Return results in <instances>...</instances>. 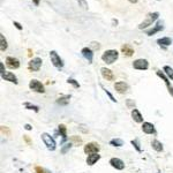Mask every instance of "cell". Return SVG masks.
Wrapping results in <instances>:
<instances>
[{"label":"cell","instance_id":"cell-1","mask_svg":"<svg viewBox=\"0 0 173 173\" xmlns=\"http://www.w3.org/2000/svg\"><path fill=\"white\" fill-rule=\"evenodd\" d=\"M118 58H119V52L117 50H108L102 54V60L108 65H111L114 61H117Z\"/></svg>","mask_w":173,"mask_h":173},{"label":"cell","instance_id":"cell-2","mask_svg":"<svg viewBox=\"0 0 173 173\" xmlns=\"http://www.w3.org/2000/svg\"><path fill=\"white\" fill-rule=\"evenodd\" d=\"M159 16V13L158 12H154V13H149L146 16V19L143 20V22H141L140 24H138V29H146L148 28L149 26H152V23L158 19Z\"/></svg>","mask_w":173,"mask_h":173},{"label":"cell","instance_id":"cell-3","mask_svg":"<svg viewBox=\"0 0 173 173\" xmlns=\"http://www.w3.org/2000/svg\"><path fill=\"white\" fill-rule=\"evenodd\" d=\"M40 136H42V140H43L44 144L46 146V148H48L49 150H50V151H54L57 148V143H56V141H54V138L52 137L50 134H48V133H43Z\"/></svg>","mask_w":173,"mask_h":173},{"label":"cell","instance_id":"cell-4","mask_svg":"<svg viewBox=\"0 0 173 173\" xmlns=\"http://www.w3.org/2000/svg\"><path fill=\"white\" fill-rule=\"evenodd\" d=\"M50 59H51L52 65L54 66L57 69H62L64 67V62H62V59L60 58V56L57 53V51H51L50 52Z\"/></svg>","mask_w":173,"mask_h":173},{"label":"cell","instance_id":"cell-5","mask_svg":"<svg viewBox=\"0 0 173 173\" xmlns=\"http://www.w3.org/2000/svg\"><path fill=\"white\" fill-rule=\"evenodd\" d=\"M100 150V147L99 144L97 142H89L86 143V146H84V148H83V151H84V154H86V155H91V154H98Z\"/></svg>","mask_w":173,"mask_h":173},{"label":"cell","instance_id":"cell-6","mask_svg":"<svg viewBox=\"0 0 173 173\" xmlns=\"http://www.w3.org/2000/svg\"><path fill=\"white\" fill-rule=\"evenodd\" d=\"M29 89L35 92H38V94H44L45 92V88H44L43 83L39 82L38 80L32 78L30 82H29Z\"/></svg>","mask_w":173,"mask_h":173},{"label":"cell","instance_id":"cell-7","mask_svg":"<svg viewBox=\"0 0 173 173\" xmlns=\"http://www.w3.org/2000/svg\"><path fill=\"white\" fill-rule=\"evenodd\" d=\"M42 64H43V60L40 58H32L28 64V68L31 72H38L42 67Z\"/></svg>","mask_w":173,"mask_h":173},{"label":"cell","instance_id":"cell-8","mask_svg":"<svg viewBox=\"0 0 173 173\" xmlns=\"http://www.w3.org/2000/svg\"><path fill=\"white\" fill-rule=\"evenodd\" d=\"M133 67L137 70H147L149 68V61L147 59H136L133 61Z\"/></svg>","mask_w":173,"mask_h":173},{"label":"cell","instance_id":"cell-9","mask_svg":"<svg viewBox=\"0 0 173 173\" xmlns=\"http://www.w3.org/2000/svg\"><path fill=\"white\" fill-rule=\"evenodd\" d=\"M108 164L111 165L113 169L119 170V171H122V170L125 169V163H124V160L120 159V158H117V157L111 158L110 162H108Z\"/></svg>","mask_w":173,"mask_h":173},{"label":"cell","instance_id":"cell-10","mask_svg":"<svg viewBox=\"0 0 173 173\" xmlns=\"http://www.w3.org/2000/svg\"><path fill=\"white\" fill-rule=\"evenodd\" d=\"M128 84L126 82H124V81H118V82L114 83V90L117 91L118 94H125V92H127L128 91Z\"/></svg>","mask_w":173,"mask_h":173},{"label":"cell","instance_id":"cell-11","mask_svg":"<svg viewBox=\"0 0 173 173\" xmlns=\"http://www.w3.org/2000/svg\"><path fill=\"white\" fill-rule=\"evenodd\" d=\"M156 74H157V76H159V78L165 82V84H166V86H167V89H169V92L171 94V96L173 97V86H171V83H170V81H169L170 78H167V76L165 75L164 72H162V70H157V72H156Z\"/></svg>","mask_w":173,"mask_h":173},{"label":"cell","instance_id":"cell-12","mask_svg":"<svg viewBox=\"0 0 173 173\" xmlns=\"http://www.w3.org/2000/svg\"><path fill=\"white\" fill-rule=\"evenodd\" d=\"M142 132L148 135H152V134H156V128L155 126H154V124L146 121V122L142 124Z\"/></svg>","mask_w":173,"mask_h":173},{"label":"cell","instance_id":"cell-13","mask_svg":"<svg viewBox=\"0 0 173 173\" xmlns=\"http://www.w3.org/2000/svg\"><path fill=\"white\" fill-rule=\"evenodd\" d=\"M6 65L11 69H17L20 67V60L14 57H7L6 58Z\"/></svg>","mask_w":173,"mask_h":173},{"label":"cell","instance_id":"cell-14","mask_svg":"<svg viewBox=\"0 0 173 173\" xmlns=\"http://www.w3.org/2000/svg\"><path fill=\"white\" fill-rule=\"evenodd\" d=\"M100 74L106 81H113L114 80V74L111 69L106 68V67H102L100 68Z\"/></svg>","mask_w":173,"mask_h":173},{"label":"cell","instance_id":"cell-15","mask_svg":"<svg viewBox=\"0 0 173 173\" xmlns=\"http://www.w3.org/2000/svg\"><path fill=\"white\" fill-rule=\"evenodd\" d=\"M162 30H164V23H163V21H158L156 23V26H154L152 29L147 31V35L148 36H154L155 34H157V32H159Z\"/></svg>","mask_w":173,"mask_h":173},{"label":"cell","instance_id":"cell-16","mask_svg":"<svg viewBox=\"0 0 173 173\" xmlns=\"http://www.w3.org/2000/svg\"><path fill=\"white\" fill-rule=\"evenodd\" d=\"M81 54L83 56V58H86L89 62H92L94 60V50L90 48H83L81 50Z\"/></svg>","mask_w":173,"mask_h":173},{"label":"cell","instance_id":"cell-17","mask_svg":"<svg viewBox=\"0 0 173 173\" xmlns=\"http://www.w3.org/2000/svg\"><path fill=\"white\" fill-rule=\"evenodd\" d=\"M1 78L5 80V81L14 83V84H17V78L12 72H5L4 74H1Z\"/></svg>","mask_w":173,"mask_h":173},{"label":"cell","instance_id":"cell-18","mask_svg":"<svg viewBox=\"0 0 173 173\" xmlns=\"http://www.w3.org/2000/svg\"><path fill=\"white\" fill-rule=\"evenodd\" d=\"M99 159H100L99 154H91V155H88V157H86V165L92 166V165H95Z\"/></svg>","mask_w":173,"mask_h":173},{"label":"cell","instance_id":"cell-19","mask_svg":"<svg viewBox=\"0 0 173 173\" xmlns=\"http://www.w3.org/2000/svg\"><path fill=\"white\" fill-rule=\"evenodd\" d=\"M130 114H132V118H133V120H134L135 122H137V124H143V116L141 114V112L138 111L137 108H133Z\"/></svg>","mask_w":173,"mask_h":173},{"label":"cell","instance_id":"cell-20","mask_svg":"<svg viewBox=\"0 0 173 173\" xmlns=\"http://www.w3.org/2000/svg\"><path fill=\"white\" fill-rule=\"evenodd\" d=\"M157 44L159 45L160 48L166 49L167 46H170L172 44V39L170 38V37H162V38L157 39Z\"/></svg>","mask_w":173,"mask_h":173},{"label":"cell","instance_id":"cell-21","mask_svg":"<svg viewBox=\"0 0 173 173\" xmlns=\"http://www.w3.org/2000/svg\"><path fill=\"white\" fill-rule=\"evenodd\" d=\"M121 52L124 53V56L132 57L134 54V49L132 48V45H129V44H125L121 46Z\"/></svg>","mask_w":173,"mask_h":173},{"label":"cell","instance_id":"cell-22","mask_svg":"<svg viewBox=\"0 0 173 173\" xmlns=\"http://www.w3.org/2000/svg\"><path fill=\"white\" fill-rule=\"evenodd\" d=\"M58 130H59L61 137H62L61 144H65V142L67 141V128H66V126L64 124H60V125L58 126Z\"/></svg>","mask_w":173,"mask_h":173},{"label":"cell","instance_id":"cell-23","mask_svg":"<svg viewBox=\"0 0 173 173\" xmlns=\"http://www.w3.org/2000/svg\"><path fill=\"white\" fill-rule=\"evenodd\" d=\"M151 147H152V149H154L155 151H157V152H162L163 150H164L163 143L160 142V141H158V140H152Z\"/></svg>","mask_w":173,"mask_h":173},{"label":"cell","instance_id":"cell-24","mask_svg":"<svg viewBox=\"0 0 173 173\" xmlns=\"http://www.w3.org/2000/svg\"><path fill=\"white\" fill-rule=\"evenodd\" d=\"M69 100H70V95H65V96H60L56 102H57V104H59V105L66 106V105L69 104Z\"/></svg>","mask_w":173,"mask_h":173},{"label":"cell","instance_id":"cell-25","mask_svg":"<svg viewBox=\"0 0 173 173\" xmlns=\"http://www.w3.org/2000/svg\"><path fill=\"white\" fill-rule=\"evenodd\" d=\"M7 48H8V44H7V40H6V38H5V36L2 34H0V50H1V52H4L7 50Z\"/></svg>","mask_w":173,"mask_h":173},{"label":"cell","instance_id":"cell-26","mask_svg":"<svg viewBox=\"0 0 173 173\" xmlns=\"http://www.w3.org/2000/svg\"><path fill=\"white\" fill-rule=\"evenodd\" d=\"M23 106H24L27 110H31V111H34V112H36V113L39 112V106H37V105H34V104L29 103V102L23 103Z\"/></svg>","mask_w":173,"mask_h":173},{"label":"cell","instance_id":"cell-27","mask_svg":"<svg viewBox=\"0 0 173 173\" xmlns=\"http://www.w3.org/2000/svg\"><path fill=\"white\" fill-rule=\"evenodd\" d=\"M110 146L120 148V147H122V146H124V141H122L121 138H112V140L110 141Z\"/></svg>","mask_w":173,"mask_h":173},{"label":"cell","instance_id":"cell-28","mask_svg":"<svg viewBox=\"0 0 173 173\" xmlns=\"http://www.w3.org/2000/svg\"><path fill=\"white\" fill-rule=\"evenodd\" d=\"M72 147H73V143L72 142L65 143V144H62V147H61V149H60V152L62 154V155H65V154H67V152L70 150V148Z\"/></svg>","mask_w":173,"mask_h":173},{"label":"cell","instance_id":"cell-29","mask_svg":"<svg viewBox=\"0 0 173 173\" xmlns=\"http://www.w3.org/2000/svg\"><path fill=\"white\" fill-rule=\"evenodd\" d=\"M163 72H164L165 75H166L167 78H171V80H173V68L172 67H170V66H164Z\"/></svg>","mask_w":173,"mask_h":173},{"label":"cell","instance_id":"cell-30","mask_svg":"<svg viewBox=\"0 0 173 173\" xmlns=\"http://www.w3.org/2000/svg\"><path fill=\"white\" fill-rule=\"evenodd\" d=\"M130 143H132V146L136 149V151L137 152H142V149H141V147H140V142H138L137 138H135V140H132L130 141Z\"/></svg>","mask_w":173,"mask_h":173},{"label":"cell","instance_id":"cell-31","mask_svg":"<svg viewBox=\"0 0 173 173\" xmlns=\"http://www.w3.org/2000/svg\"><path fill=\"white\" fill-rule=\"evenodd\" d=\"M70 142L74 143V144H76V146H78V144H81L82 143V138L78 137V136H76V135H73V136H70Z\"/></svg>","mask_w":173,"mask_h":173},{"label":"cell","instance_id":"cell-32","mask_svg":"<svg viewBox=\"0 0 173 173\" xmlns=\"http://www.w3.org/2000/svg\"><path fill=\"white\" fill-rule=\"evenodd\" d=\"M100 88H102V89H103V90H104V92H105V94H106V95L108 96V98H110V99L112 100L113 103H117V99H116V98H114V97H113V95H112V94H111V92H110V91L108 90V89H106V88H104V86H102V84H100Z\"/></svg>","mask_w":173,"mask_h":173},{"label":"cell","instance_id":"cell-33","mask_svg":"<svg viewBox=\"0 0 173 173\" xmlns=\"http://www.w3.org/2000/svg\"><path fill=\"white\" fill-rule=\"evenodd\" d=\"M67 83L72 84V86H73L74 88H76V89L80 88V83H78L76 80H74V78H68V80H67Z\"/></svg>","mask_w":173,"mask_h":173},{"label":"cell","instance_id":"cell-34","mask_svg":"<svg viewBox=\"0 0 173 173\" xmlns=\"http://www.w3.org/2000/svg\"><path fill=\"white\" fill-rule=\"evenodd\" d=\"M35 172L36 173H50L49 171H46V170L43 169V167H40V166H36V167H35Z\"/></svg>","mask_w":173,"mask_h":173},{"label":"cell","instance_id":"cell-35","mask_svg":"<svg viewBox=\"0 0 173 173\" xmlns=\"http://www.w3.org/2000/svg\"><path fill=\"white\" fill-rule=\"evenodd\" d=\"M78 5H80L83 9H88V2H86V0H78Z\"/></svg>","mask_w":173,"mask_h":173},{"label":"cell","instance_id":"cell-36","mask_svg":"<svg viewBox=\"0 0 173 173\" xmlns=\"http://www.w3.org/2000/svg\"><path fill=\"white\" fill-rule=\"evenodd\" d=\"M91 48L94 49V50H99L100 45H99V43H96V42H92V43H91ZM91 48H90V49H91Z\"/></svg>","mask_w":173,"mask_h":173},{"label":"cell","instance_id":"cell-37","mask_svg":"<svg viewBox=\"0 0 173 173\" xmlns=\"http://www.w3.org/2000/svg\"><path fill=\"white\" fill-rule=\"evenodd\" d=\"M127 106L130 108H134V106H135L134 102H133L132 99H127Z\"/></svg>","mask_w":173,"mask_h":173},{"label":"cell","instance_id":"cell-38","mask_svg":"<svg viewBox=\"0 0 173 173\" xmlns=\"http://www.w3.org/2000/svg\"><path fill=\"white\" fill-rule=\"evenodd\" d=\"M86 126H83V125H80L78 126V129H81L83 132V133H88V128H84Z\"/></svg>","mask_w":173,"mask_h":173},{"label":"cell","instance_id":"cell-39","mask_svg":"<svg viewBox=\"0 0 173 173\" xmlns=\"http://www.w3.org/2000/svg\"><path fill=\"white\" fill-rule=\"evenodd\" d=\"M14 26L16 27V28H17V29H19V30H22V26H21V24H20V23H19V22L14 21Z\"/></svg>","mask_w":173,"mask_h":173},{"label":"cell","instance_id":"cell-40","mask_svg":"<svg viewBox=\"0 0 173 173\" xmlns=\"http://www.w3.org/2000/svg\"><path fill=\"white\" fill-rule=\"evenodd\" d=\"M24 129H26V130H31V129H32V126L29 125V124H26V125H24Z\"/></svg>","mask_w":173,"mask_h":173},{"label":"cell","instance_id":"cell-41","mask_svg":"<svg viewBox=\"0 0 173 173\" xmlns=\"http://www.w3.org/2000/svg\"><path fill=\"white\" fill-rule=\"evenodd\" d=\"M23 138H24V141H26V142L28 143V144H31V141H30V138L28 137V136H27V135H24V136H23Z\"/></svg>","mask_w":173,"mask_h":173},{"label":"cell","instance_id":"cell-42","mask_svg":"<svg viewBox=\"0 0 173 173\" xmlns=\"http://www.w3.org/2000/svg\"><path fill=\"white\" fill-rule=\"evenodd\" d=\"M0 68H1V74L5 73V68H4V62H0Z\"/></svg>","mask_w":173,"mask_h":173},{"label":"cell","instance_id":"cell-43","mask_svg":"<svg viewBox=\"0 0 173 173\" xmlns=\"http://www.w3.org/2000/svg\"><path fill=\"white\" fill-rule=\"evenodd\" d=\"M39 1H40V0H32V2H34L35 6H38V5H39Z\"/></svg>","mask_w":173,"mask_h":173},{"label":"cell","instance_id":"cell-44","mask_svg":"<svg viewBox=\"0 0 173 173\" xmlns=\"http://www.w3.org/2000/svg\"><path fill=\"white\" fill-rule=\"evenodd\" d=\"M129 2H132V4H136L137 2V0H128Z\"/></svg>","mask_w":173,"mask_h":173},{"label":"cell","instance_id":"cell-45","mask_svg":"<svg viewBox=\"0 0 173 173\" xmlns=\"http://www.w3.org/2000/svg\"><path fill=\"white\" fill-rule=\"evenodd\" d=\"M112 23H113V26H117V24H118V21H117V20H113Z\"/></svg>","mask_w":173,"mask_h":173},{"label":"cell","instance_id":"cell-46","mask_svg":"<svg viewBox=\"0 0 173 173\" xmlns=\"http://www.w3.org/2000/svg\"><path fill=\"white\" fill-rule=\"evenodd\" d=\"M157 173H160V171H158V172H157Z\"/></svg>","mask_w":173,"mask_h":173}]
</instances>
